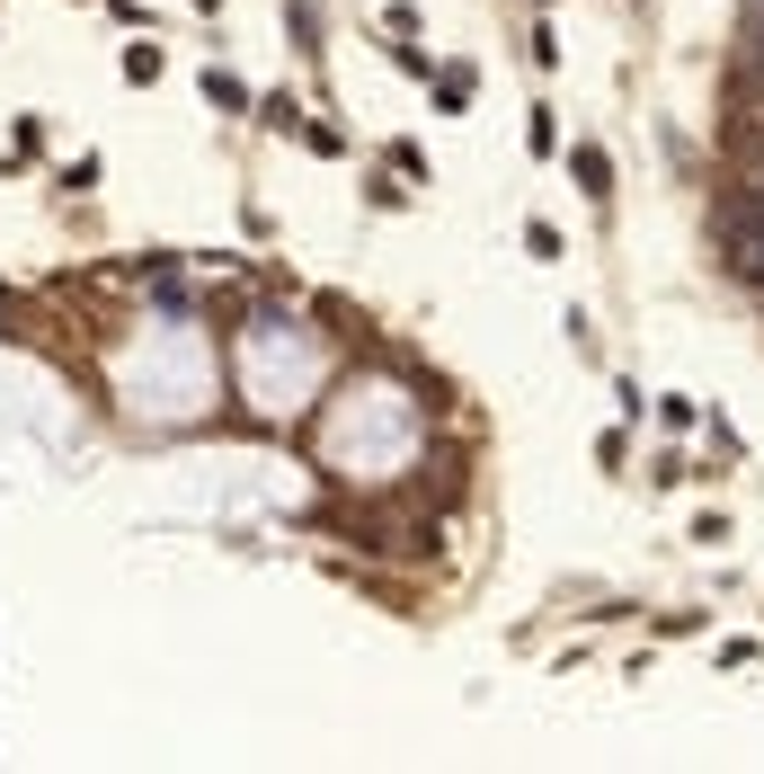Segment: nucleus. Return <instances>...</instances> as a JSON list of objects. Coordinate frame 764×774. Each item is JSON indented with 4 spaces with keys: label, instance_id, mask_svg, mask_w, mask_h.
Listing matches in <instances>:
<instances>
[{
    "label": "nucleus",
    "instance_id": "1",
    "mask_svg": "<svg viewBox=\"0 0 764 774\" xmlns=\"http://www.w3.org/2000/svg\"><path fill=\"white\" fill-rule=\"evenodd\" d=\"M569 178H578L587 206H604V197H613V161H604V143H569Z\"/></svg>",
    "mask_w": 764,
    "mask_h": 774
},
{
    "label": "nucleus",
    "instance_id": "2",
    "mask_svg": "<svg viewBox=\"0 0 764 774\" xmlns=\"http://www.w3.org/2000/svg\"><path fill=\"white\" fill-rule=\"evenodd\" d=\"M161 72H169V62H161V45H125V81H133V90H152Z\"/></svg>",
    "mask_w": 764,
    "mask_h": 774
},
{
    "label": "nucleus",
    "instance_id": "3",
    "mask_svg": "<svg viewBox=\"0 0 764 774\" xmlns=\"http://www.w3.org/2000/svg\"><path fill=\"white\" fill-rule=\"evenodd\" d=\"M525 152H533V161L561 152V125H551V107H533V116H525Z\"/></svg>",
    "mask_w": 764,
    "mask_h": 774
},
{
    "label": "nucleus",
    "instance_id": "4",
    "mask_svg": "<svg viewBox=\"0 0 764 774\" xmlns=\"http://www.w3.org/2000/svg\"><path fill=\"white\" fill-rule=\"evenodd\" d=\"M525 249H533V258H542V268H561V258H569V241H561V232H551V223H542V214H533V223H525Z\"/></svg>",
    "mask_w": 764,
    "mask_h": 774
},
{
    "label": "nucleus",
    "instance_id": "5",
    "mask_svg": "<svg viewBox=\"0 0 764 774\" xmlns=\"http://www.w3.org/2000/svg\"><path fill=\"white\" fill-rule=\"evenodd\" d=\"M204 98H214V107H223V116H240V107H249V90H240V81H232V72H204Z\"/></svg>",
    "mask_w": 764,
    "mask_h": 774
},
{
    "label": "nucleus",
    "instance_id": "6",
    "mask_svg": "<svg viewBox=\"0 0 764 774\" xmlns=\"http://www.w3.org/2000/svg\"><path fill=\"white\" fill-rule=\"evenodd\" d=\"M258 125H275V134H294V125H303V107H294V98H258Z\"/></svg>",
    "mask_w": 764,
    "mask_h": 774
},
{
    "label": "nucleus",
    "instance_id": "7",
    "mask_svg": "<svg viewBox=\"0 0 764 774\" xmlns=\"http://www.w3.org/2000/svg\"><path fill=\"white\" fill-rule=\"evenodd\" d=\"M462 98H471V72H445V81H436V107H445V116H462Z\"/></svg>",
    "mask_w": 764,
    "mask_h": 774
},
{
    "label": "nucleus",
    "instance_id": "8",
    "mask_svg": "<svg viewBox=\"0 0 764 774\" xmlns=\"http://www.w3.org/2000/svg\"><path fill=\"white\" fill-rule=\"evenodd\" d=\"M391 169H400V178H419V187H427V152H419V143H391Z\"/></svg>",
    "mask_w": 764,
    "mask_h": 774
},
{
    "label": "nucleus",
    "instance_id": "9",
    "mask_svg": "<svg viewBox=\"0 0 764 774\" xmlns=\"http://www.w3.org/2000/svg\"><path fill=\"white\" fill-rule=\"evenodd\" d=\"M196 10H204V19H214V10H223V0H196Z\"/></svg>",
    "mask_w": 764,
    "mask_h": 774
}]
</instances>
